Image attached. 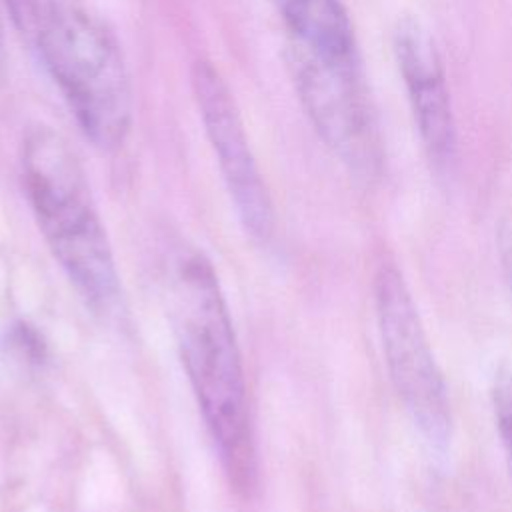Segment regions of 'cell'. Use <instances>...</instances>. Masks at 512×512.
Returning a JSON list of instances; mask_svg holds the SVG:
<instances>
[{"instance_id":"obj_1","label":"cell","mask_w":512,"mask_h":512,"mask_svg":"<svg viewBox=\"0 0 512 512\" xmlns=\"http://www.w3.org/2000/svg\"><path fill=\"white\" fill-rule=\"evenodd\" d=\"M174 324L200 410L238 490L254 480V444L240 356L216 276L200 254H184L172 270Z\"/></svg>"},{"instance_id":"obj_2","label":"cell","mask_w":512,"mask_h":512,"mask_svg":"<svg viewBox=\"0 0 512 512\" xmlns=\"http://www.w3.org/2000/svg\"><path fill=\"white\" fill-rule=\"evenodd\" d=\"M24 188L38 226L76 288L96 306L116 296V270L84 170L68 142L48 126L22 142Z\"/></svg>"},{"instance_id":"obj_3","label":"cell","mask_w":512,"mask_h":512,"mask_svg":"<svg viewBox=\"0 0 512 512\" xmlns=\"http://www.w3.org/2000/svg\"><path fill=\"white\" fill-rule=\"evenodd\" d=\"M30 48L82 134L104 152L120 148L132 124V88L112 32L90 14L62 6Z\"/></svg>"},{"instance_id":"obj_4","label":"cell","mask_w":512,"mask_h":512,"mask_svg":"<svg viewBox=\"0 0 512 512\" xmlns=\"http://www.w3.org/2000/svg\"><path fill=\"white\" fill-rule=\"evenodd\" d=\"M376 318L390 380L408 416L438 452L452 438V410L412 294L392 264H382L374 284Z\"/></svg>"},{"instance_id":"obj_5","label":"cell","mask_w":512,"mask_h":512,"mask_svg":"<svg viewBox=\"0 0 512 512\" xmlns=\"http://www.w3.org/2000/svg\"><path fill=\"white\" fill-rule=\"evenodd\" d=\"M286 60L302 106L322 140L356 174H376L380 138L358 54L324 56L290 40Z\"/></svg>"},{"instance_id":"obj_6","label":"cell","mask_w":512,"mask_h":512,"mask_svg":"<svg viewBox=\"0 0 512 512\" xmlns=\"http://www.w3.org/2000/svg\"><path fill=\"white\" fill-rule=\"evenodd\" d=\"M192 92L240 222L252 236L266 238L272 230V204L234 94L208 60L194 62Z\"/></svg>"},{"instance_id":"obj_7","label":"cell","mask_w":512,"mask_h":512,"mask_svg":"<svg viewBox=\"0 0 512 512\" xmlns=\"http://www.w3.org/2000/svg\"><path fill=\"white\" fill-rule=\"evenodd\" d=\"M394 54L422 144L436 166H446L454 154L456 126L436 42L418 20L402 18L394 28Z\"/></svg>"},{"instance_id":"obj_8","label":"cell","mask_w":512,"mask_h":512,"mask_svg":"<svg viewBox=\"0 0 512 512\" xmlns=\"http://www.w3.org/2000/svg\"><path fill=\"white\" fill-rule=\"evenodd\" d=\"M282 16L290 40L324 56H356L354 28L340 0H270Z\"/></svg>"},{"instance_id":"obj_9","label":"cell","mask_w":512,"mask_h":512,"mask_svg":"<svg viewBox=\"0 0 512 512\" xmlns=\"http://www.w3.org/2000/svg\"><path fill=\"white\" fill-rule=\"evenodd\" d=\"M6 6L16 30L30 46L62 8L58 0H6Z\"/></svg>"},{"instance_id":"obj_10","label":"cell","mask_w":512,"mask_h":512,"mask_svg":"<svg viewBox=\"0 0 512 512\" xmlns=\"http://www.w3.org/2000/svg\"><path fill=\"white\" fill-rule=\"evenodd\" d=\"M496 430L500 434L510 478H512V368L500 366L494 372L490 388Z\"/></svg>"},{"instance_id":"obj_11","label":"cell","mask_w":512,"mask_h":512,"mask_svg":"<svg viewBox=\"0 0 512 512\" xmlns=\"http://www.w3.org/2000/svg\"><path fill=\"white\" fill-rule=\"evenodd\" d=\"M6 74V44H4V26L0 18V80H4Z\"/></svg>"}]
</instances>
